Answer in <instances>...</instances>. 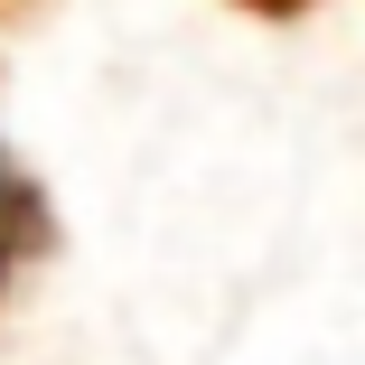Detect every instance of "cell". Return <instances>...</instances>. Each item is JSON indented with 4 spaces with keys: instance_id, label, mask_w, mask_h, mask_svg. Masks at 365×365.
Segmentation results:
<instances>
[{
    "instance_id": "obj_2",
    "label": "cell",
    "mask_w": 365,
    "mask_h": 365,
    "mask_svg": "<svg viewBox=\"0 0 365 365\" xmlns=\"http://www.w3.org/2000/svg\"><path fill=\"white\" fill-rule=\"evenodd\" d=\"M244 10H272V19H290V10H309V0H244Z\"/></svg>"
},
{
    "instance_id": "obj_3",
    "label": "cell",
    "mask_w": 365,
    "mask_h": 365,
    "mask_svg": "<svg viewBox=\"0 0 365 365\" xmlns=\"http://www.w3.org/2000/svg\"><path fill=\"white\" fill-rule=\"evenodd\" d=\"M19 10H29V0H0V29H10V19H19Z\"/></svg>"
},
{
    "instance_id": "obj_1",
    "label": "cell",
    "mask_w": 365,
    "mask_h": 365,
    "mask_svg": "<svg viewBox=\"0 0 365 365\" xmlns=\"http://www.w3.org/2000/svg\"><path fill=\"white\" fill-rule=\"evenodd\" d=\"M47 244H56V225H47V197L19 178V160H10V150H0V300L19 290V272H29Z\"/></svg>"
}]
</instances>
